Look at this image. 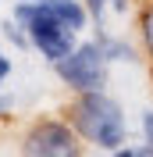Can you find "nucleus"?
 <instances>
[{
    "mask_svg": "<svg viewBox=\"0 0 153 157\" xmlns=\"http://www.w3.org/2000/svg\"><path fill=\"white\" fill-rule=\"evenodd\" d=\"M68 121L75 125L82 143L103 150V154L121 150V143L128 139V121H125L121 104L114 97H107L103 89L75 93V100L68 104Z\"/></svg>",
    "mask_w": 153,
    "mask_h": 157,
    "instance_id": "f257e3e1",
    "label": "nucleus"
},
{
    "mask_svg": "<svg viewBox=\"0 0 153 157\" xmlns=\"http://www.w3.org/2000/svg\"><path fill=\"white\" fill-rule=\"evenodd\" d=\"M14 21L25 25L29 43L50 61V64H57L68 50L75 47V29H68L61 18H54L39 0H18V7H14Z\"/></svg>",
    "mask_w": 153,
    "mask_h": 157,
    "instance_id": "f03ea898",
    "label": "nucleus"
},
{
    "mask_svg": "<svg viewBox=\"0 0 153 157\" xmlns=\"http://www.w3.org/2000/svg\"><path fill=\"white\" fill-rule=\"evenodd\" d=\"M71 93H86V89H103L107 86V57L96 39H86V43H75L64 57L54 64Z\"/></svg>",
    "mask_w": 153,
    "mask_h": 157,
    "instance_id": "7ed1b4c3",
    "label": "nucleus"
},
{
    "mask_svg": "<svg viewBox=\"0 0 153 157\" xmlns=\"http://www.w3.org/2000/svg\"><path fill=\"white\" fill-rule=\"evenodd\" d=\"M21 154L25 157H78L82 154V136L71 121L61 118H39L21 136Z\"/></svg>",
    "mask_w": 153,
    "mask_h": 157,
    "instance_id": "20e7f679",
    "label": "nucleus"
},
{
    "mask_svg": "<svg viewBox=\"0 0 153 157\" xmlns=\"http://www.w3.org/2000/svg\"><path fill=\"white\" fill-rule=\"evenodd\" d=\"M39 4H43L54 18H61L68 29H75V32L89 29V11H86L82 0H39Z\"/></svg>",
    "mask_w": 153,
    "mask_h": 157,
    "instance_id": "39448f33",
    "label": "nucleus"
},
{
    "mask_svg": "<svg viewBox=\"0 0 153 157\" xmlns=\"http://www.w3.org/2000/svg\"><path fill=\"white\" fill-rule=\"evenodd\" d=\"M93 39L100 43L107 64H110V61H135V47H132V43H125V39H118V36H107L103 29H96Z\"/></svg>",
    "mask_w": 153,
    "mask_h": 157,
    "instance_id": "423d86ee",
    "label": "nucleus"
},
{
    "mask_svg": "<svg viewBox=\"0 0 153 157\" xmlns=\"http://www.w3.org/2000/svg\"><path fill=\"white\" fill-rule=\"evenodd\" d=\"M139 39H143L146 57L153 61V0H143L139 7Z\"/></svg>",
    "mask_w": 153,
    "mask_h": 157,
    "instance_id": "0eeeda50",
    "label": "nucleus"
},
{
    "mask_svg": "<svg viewBox=\"0 0 153 157\" xmlns=\"http://www.w3.org/2000/svg\"><path fill=\"white\" fill-rule=\"evenodd\" d=\"M0 29H4V36H7L14 47H21V50H25V47H32V43H29V32H25V25H21V21H14V18H11V21H4Z\"/></svg>",
    "mask_w": 153,
    "mask_h": 157,
    "instance_id": "6e6552de",
    "label": "nucleus"
},
{
    "mask_svg": "<svg viewBox=\"0 0 153 157\" xmlns=\"http://www.w3.org/2000/svg\"><path fill=\"white\" fill-rule=\"evenodd\" d=\"M82 4H86V11H89V21L100 29V25H103V14H107V0H82Z\"/></svg>",
    "mask_w": 153,
    "mask_h": 157,
    "instance_id": "1a4fd4ad",
    "label": "nucleus"
},
{
    "mask_svg": "<svg viewBox=\"0 0 153 157\" xmlns=\"http://www.w3.org/2000/svg\"><path fill=\"white\" fill-rule=\"evenodd\" d=\"M143 136H146V147H150V154H153V111L143 114Z\"/></svg>",
    "mask_w": 153,
    "mask_h": 157,
    "instance_id": "9d476101",
    "label": "nucleus"
},
{
    "mask_svg": "<svg viewBox=\"0 0 153 157\" xmlns=\"http://www.w3.org/2000/svg\"><path fill=\"white\" fill-rule=\"evenodd\" d=\"M7 75H11V57L0 54V89H4V82H7Z\"/></svg>",
    "mask_w": 153,
    "mask_h": 157,
    "instance_id": "9b49d317",
    "label": "nucleus"
},
{
    "mask_svg": "<svg viewBox=\"0 0 153 157\" xmlns=\"http://www.w3.org/2000/svg\"><path fill=\"white\" fill-rule=\"evenodd\" d=\"M110 7H114L118 14H128V11H132V0H110Z\"/></svg>",
    "mask_w": 153,
    "mask_h": 157,
    "instance_id": "f8f14e48",
    "label": "nucleus"
}]
</instances>
